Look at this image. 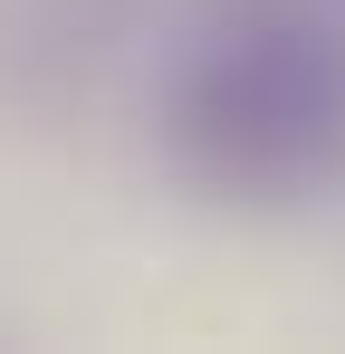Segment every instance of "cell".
<instances>
[{
  "label": "cell",
  "mask_w": 345,
  "mask_h": 354,
  "mask_svg": "<svg viewBox=\"0 0 345 354\" xmlns=\"http://www.w3.org/2000/svg\"><path fill=\"white\" fill-rule=\"evenodd\" d=\"M172 144L211 192L240 201L317 192L345 163V39L307 10L230 19L172 96Z\"/></svg>",
  "instance_id": "cell-1"
}]
</instances>
